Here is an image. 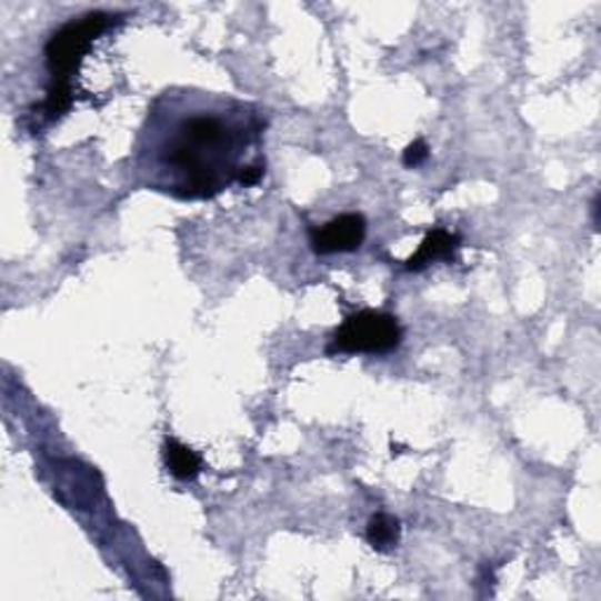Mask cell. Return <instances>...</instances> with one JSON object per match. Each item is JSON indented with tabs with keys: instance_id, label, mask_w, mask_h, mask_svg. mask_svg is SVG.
Here are the masks:
<instances>
[{
	"instance_id": "cell-1",
	"label": "cell",
	"mask_w": 601,
	"mask_h": 601,
	"mask_svg": "<svg viewBox=\"0 0 601 601\" xmlns=\"http://www.w3.org/2000/svg\"><path fill=\"white\" fill-rule=\"evenodd\" d=\"M259 134V116L236 99L168 92L149 111L139 164L156 191L181 200L214 198L259 160H247Z\"/></svg>"
},
{
	"instance_id": "cell-2",
	"label": "cell",
	"mask_w": 601,
	"mask_h": 601,
	"mask_svg": "<svg viewBox=\"0 0 601 601\" xmlns=\"http://www.w3.org/2000/svg\"><path fill=\"white\" fill-rule=\"evenodd\" d=\"M111 24H116V17L107 12H90L80 17L78 22L61 27L46 48L48 69L52 76V82L48 88V97L43 101V111L50 120L64 116L73 103V76L80 67L82 57H86L92 48L94 40L107 31Z\"/></svg>"
},
{
	"instance_id": "cell-3",
	"label": "cell",
	"mask_w": 601,
	"mask_h": 601,
	"mask_svg": "<svg viewBox=\"0 0 601 601\" xmlns=\"http://www.w3.org/2000/svg\"><path fill=\"white\" fill-rule=\"evenodd\" d=\"M402 343V327L398 318L381 310H360L350 315L334 334L329 352H369L385 355Z\"/></svg>"
},
{
	"instance_id": "cell-4",
	"label": "cell",
	"mask_w": 601,
	"mask_h": 601,
	"mask_svg": "<svg viewBox=\"0 0 601 601\" xmlns=\"http://www.w3.org/2000/svg\"><path fill=\"white\" fill-rule=\"evenodd\" d=\"M364 238H367V219L362 214L350 212L315 228V231L310 233V244H313V250L318 254L327 257L355 252L360 250Z\"/></svg>"
},
{
	"instance_id": "cell-5",
	"label": "cell",
	"mask_w": 601,
	"mask_h": 601,
	"mask_svg": "<svg viewBox=\"0 0 601 601\" xmlns=\"http://www.w3.org/2000/svg\"><path fill=\"white\" fill-rule=\"evenodd\" d=\"M459 247H461L459 236L444 231V228H434V231H430L425 236V240L421 242L419 252L407 261V271H423L425 266H430L432 261H440V259L451 261L455 257V252H459Z\"/></svg>"
},
{
	"instance_id": "cell-6",
	"label": "cell",
	"mask_w": 601,
	"mask_h": 601,
	"mask_svg": "<svg viewBox=\"0 0 601 601\" xmlns=\"http://www.w3.org/2000/svg\"><path fill=\"white\" fill-rule=\"evenodd\" d=\"M164 463H168V470L181 482L196 480V477L200 474L198 453L177 440L164 442Z\"/></svg>"
},
{
	"instance_id": "cell-7",
	"label": "cell",
	"mask_w": 601,
	"mask_h": 601,
	"mask_svg": "<svg viewBox=\"0 0 601 601\" xmlns=\"http://www.w3.org/2000/svg\"><path fill=\"white\" fill-rule=\"evenodd\" d=\"M367 541L379 552L392 550L400 541V522L385 512L374 514L367 527Z\"/></svg>"
},
{
	"instance_id": "cell-8",
	"label": "cell",
	"mask_w": 601,
	"mask_h": 601,
	"mask_svg": "<svg viewBox=\"0 0 601 601\" xmlns=\"http://www.w3.org/2000/svg\"><path fill=\"white\" fill-rule=\"evenodd\" d=\"M428 156H430L428 143L423 139H417L413 143H409L402 160H404L407 168H421V164L428 160Z\"/></svg>"
}]
</instances>
